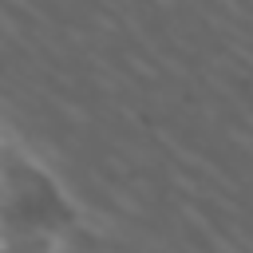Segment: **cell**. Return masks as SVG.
Returning <instances> with one entry per match:
<instances>
[{
    "label": "cell",
    "instance_id": "1",
    "mask_svg": "<svg viewBox=\"0 0 253 253\" xmlns=\"http://www.w3.org/2000/svg\"><path fill=\"white\" fill-rule=\"evenodd\" d=\"M51 253H119L107 237H99L95 229H87L83 221H71L67 225V233L55 241V249Z\"/></svg>",
    "mask_w": 253,
    "mask_h": 253
}]
</instances>
